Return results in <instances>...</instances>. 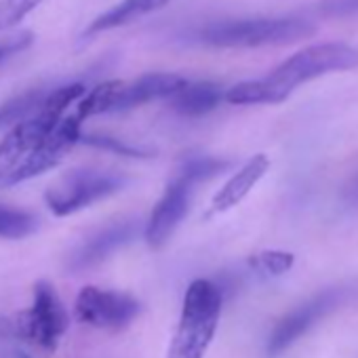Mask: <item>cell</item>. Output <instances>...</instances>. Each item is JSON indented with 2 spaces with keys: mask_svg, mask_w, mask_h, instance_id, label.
<instances>
[{
  "mask_svg": "<svg viewBox=\"0 0 358 358\" xmlns=\"http://www.w3.org/2000/svg\"><path fill=\"white\" fill-rule=\"evenodd\" d=\"M358 68V49L345 43H322L306 47L276 66L270 74L255 80L234 85L224 93V99L232 106H257L280 103L297 87L333 72H345Z\"/></svg>",
  "mask_w": 358,
  "mask_h": 358,
  "instance_id": "1",
  "label": "cell"
},
{
  "mask_svg": "<svg viewBox=\"0 0 358 358\" xmlns=\"http://www.w3.org/2000/svg\"><path fill=\"white\" fill-rule=\"evenodd\" d=\"M87 93L83 83H72L59 87L43 99L38 110L13 124V129L0 141V188L9 179V175L26 160V156L38 145V141L66 116V110L80 101Z\"/></svg>",
  "mask_w": 358,
  "mask_h": 358,
  "instance_id": "2",
  "label": "cell"
},
{
  "mask_svg": "<svg viewBox=\"0 0 358 358\" xmlns=\"http://www.w3.org/2000/svg\"><path fill=\"white\" fill-rule=\"evenodd\" d=\"M222 314V291L205 278H196L186 295L177 331L166 358H205Z\"/></svg>",
  "mask_w": 358,
  "mask_h": 358,
  "instance_id": "3",
  "label": "cell"
},
{
  "mask_svg": "<svg viewBox=\"0 0 358 358\" xmlns=\"http://www.w3.org/2000/svg\"><path fill=\"white\" fill-rule=\"evenodd\" d=\"M186 78L171 72H154L143 74L135 80H108L87 91L76 106V116L87 120L91 116L110 114V112H127L150 103L154 99H171L186 87Z\"/></svg>",
  "mask_w": 358,
  "mask_h": 358,
  "instance_id": "4",
  "label": "cell"
},
{
  "mask_svg": "<svg viewBox=\"0 0 358 358\" xmlns=\"http://www.w3.org/2000/svg\"><path fill=\"white\" fill-rule=\"evenodd\" d=\"M314 24L303 17H259L207 26L199 38L205 45L222 49H257L310 38Z\"/></svg>",
  "mask_w": 358,
  "mask_h": 358,
  "instance_id": "5",
  "label": "cell"
},
{
  "mask_svg": "<svg viewBox=\"0 0 358 358\" xmlns=\"http://www.w3.org/2000/svg\"><path fill=\"white\" fill-rule=\"evenodd\" d=\"M70 327V316L64 301L59 299L55 287L47 280L34 285L32 306L13 318L5 320L7 333L26 339L47 352H53L59 345V339Z\"/></svg>",
  "mask_w": 358,
  "mask_h": 358,
  "instance_id": "6",
  "label": "cell"
},
{
  "mask_svg": "<svg viewBox=\"0 0 358 358\" xmlns=\"http://www.w3.org/2000/svg\"><path fill=\"white\" fill-rule=\"evenodd\" d=\"M127 177L101 169H74L62 175L45 192V203L57 217L78 213L112 194L120 192Z\"/></svg>",
  "mask_w": 358,
  "mask_h": 358,
  "instance_id": "7",
  "label": "cell"
},
{
  "mask_svg": "<svg viewBox=\"0 0 358 358\" xmlns=\"http://www.w3.org/2000/svg\"><path fill=\"white\" fill-rule=\"evenodd\" d=\"M141 314V303L127 293L85 287L74 301V316L93 329L122 331Z\"/></svg>",
  "mask_w": 358,
  "mask_h": 358,
  "instance_id": "8",
  "label": "cell"
},
{
  "mask_svg": "<svg viewBox=\"0 0 358 358\" xmlns=\"http://www.w3.org/2000/svg\"><path fill=\"white\" fill-rule=\"evenodd\" d=\"M196 184L190 177H186L182 171H177V175L166 184L162 196L154 205L145 228H143V238L150 249H162L179 224L184 222V217L190 211V203L194 196Z\"/></svg>",
  "mask_w": 358,
  "mask_h": 358,
  "instance_id": "9",
  "label": "cell"
},
{
  "mask_svg": "<svg viewBox=\"0 0 358 358\" xmlns=\"http://www.w3.org/2000/svg\"><path fill=\"white\" fill-rule=\"evenodd\" d=\"M80 127H83V120L76 114L64 116L38 141V145L26 156V160L9 175V179L3 184V188L24 184V182H28V179H34V177L43 175L45 171L57 166L66 158V154L80 141Z\"/></svg>",
  "mask_w": 358,
  "mask_h": 358,
  "instance_id": "10",
  "label": "cell"
},
{
  "mask_svg": "<svg viewBox=\"0 0 358 358\" xmlns=\"http://www.w3.org/2000/svg\"><path fill=\"white\" fill-rule=\"evenodd\" d=\"M352 289L350 287H333V289H324L318 295H314L312 299H308L306 303H301L299 308H295L293 312H289L272 331L270 339H268V356L274 358L278 354H282L289 345H293L303 333H308L320 318H324L329 312H333L335 308H339L348 297H350Z\"/></svg>",
  "mask_w": 358,
  "mask_h": 358,
  "instance_id": "11",
  "label": "cell"
},
{
  "mask_svg": "<svg viewBox=\"0 0 358 358\" xmlns=\"http://www.w3.org/2000/svg\"><path fill=\"white\" fill-rule=\"evenodd\" d=\"M268 169H270V158L266 154H255L253 158H249L213 196L211 213H226L232 207H236L255 188V184L268 173Z\"/></svg>",
  "mask_w": 358,
  "mask_h": 358,
  "instance_id": "12",
  "label": "cell"
},
{
  "mask_svg": "<svg viewBox=\"0 0 358 358\" xmlns=\"http://www.w3.org/2000/svg\"><path fill=\"white\" fill-rule=\"evenodd\" d=\"M137 236V226L133 222H124V224H114L106 230H101L99 234H95L91 241H87L70 259V268L72 270H85L89 266L99 264L101 259H106L112 251H116L118 247H122L124 243L133 241Z\"/></svg>",
  "mask_w": 358,
  "mask_h": 358,
  "instance_id": "13",
  "label": "cell"
},
{
  "mask_svg": "<svg viewBox=\"0 0 358 358\" xmlns=\"http://www.w3.org/2000/svg\"><path fill=\"white\" fill-rule=\"evenodd\" d=\"M222 99H224L222 87L217 83L203 80V83H186L182 91L171 97V106L177 114L196 118L215 110Z\"/></svg>",
  "mask_w": 358,
  "mask_h": 358,
  "instance_id": "14",
  "label": "cell"
},
{
  "mask_svg": "<svg viewBox=\"0 0 358 358\" xmlns=\"http://www.w3.org/2000/svg\"><path fill=\"white\" fill-rule=\"evenodd\" d=\"M171 0H122L116 7L108 9L106 13H101L85 32V36H95L99 32L112 30V28H120L141 15H148L152 11L162 9L164 5H169Z\"/></svg>",
  "mask_w": 358,
  "mask_h": 358,
  "instance_id": "15",
  "label": "cell"
},
{
  "mask_svg": "<svg viewBox=\"0 0 358 358\" xmlns=\"http://www.w3.org/2000/svg\"><path fill=\"white\" fill-rule=\"evenodd\" d=\"M36 228H38V220L32 213H28L24 209L0 205V238L22 241V238L34 234Z\"/></svg>",
  "mask_w": 358,
  "mask_h": 358,
  "instance_id": "16",
  "label": "cell"
},
{
  "mask_svg": "<svg viewBox=\"0 0 358 358\" xmlns=\"http://www.w3.org/2000/svg\"><path fill=\"white\" fill-rule=\"evenodd\" d=\"M45 97H47V93H43V91H28L24 95L9 99L3 108H0V127L22 122L24 118H28L30 114H34L38 110V106L43 103Z\"/></svg>",
  "mask_w": 358,
  "mask_h": 358,
  "instance_id": "17",
  "label": "cell"
},
{
  "mask_svg": "<svg viewBox=\"0 0 358 358\" xmlns=\"http://www.w3.org/2000/svg\"><path fill=\"white\" fill-rule=\"evenodd\" d=\"M295 264V255L289 251H262L249 257V266L264 276H280Z\"/></svg>",
  "mask_w": 358,
  "mask_h": 358,
  "instance_id": "18",
  "label": "cell"
},
{
  "mask_svg": "<svg viewBox=\"0 0 358 358\" xmlns=\"http://www.w3.org/2000/svg\"><path fill=\"white\" fill-rule=\"evenodd\" d=\"M43 0H0V30L20 26Z\"/></svg>",
  "mask_w": 358,
  "mask_h": 358,
  "instance_id": "19",
  "label": "cell"
},
{
  "mask_svg": "<svg viewBox=\"0 0 358 358\" xmlns=\"http://www.w3.org/2000/svg\"><path fill=\"white\" fill-rule=\"evenodd\" d=\"M80 141H85L89 145H95V148H101V150H110V152L122 154V156H133V158H148V156H152V152H148V150L127 145V143H122V141H118L114 137H106V135H80Z\"/></svg>",
  "mask_w": 358,
  "mask_h": 358,
  "instance_id": "20",
  "label": "cell"
},
{
  "mask_svg": "<svg viewBox=\"0 0 358 358\" xmlns=\"http://www.w3.org/2000/svg\"><path fill=\"white\" fill-rule=\"evenodd\" d=\"M316 13L327 20L358 17V0H320Z\"/></svg>",
  "mask_w": 358,
  "mask_h": 358,
  "instance_id": "21",
  "label": "cell"
},
{
  "mask_svg": "<svg viewBox=\"0 0 358 358\" xmlns=\"http://www.w3.org/2000/svg\"><path fill=\"white\" fill-rule=\"evenodd\" d=\"M32 45V34H20L11 41H5V43H0V64H3L7 57L28 49Z\"/></svg>",
  "mask_w": 358,
  "mask_h": 358,
  "instance_id": "22",
  "label": "cell"
},
{
  "mask_svg": "<svg viewBox=\"0 0 358 358\" xmlns=\"http://www.w3.org/2000/svg\"><path fill=\"white\" fill-rule=\"evenodd\" d=\"M22 358H30V356H26V354H22Z\"/></svg>",
  "mask_w": 358,
  "mask_h": 358,
  "instance_id": "23",
  "label": "cell"
}]
</instances>
